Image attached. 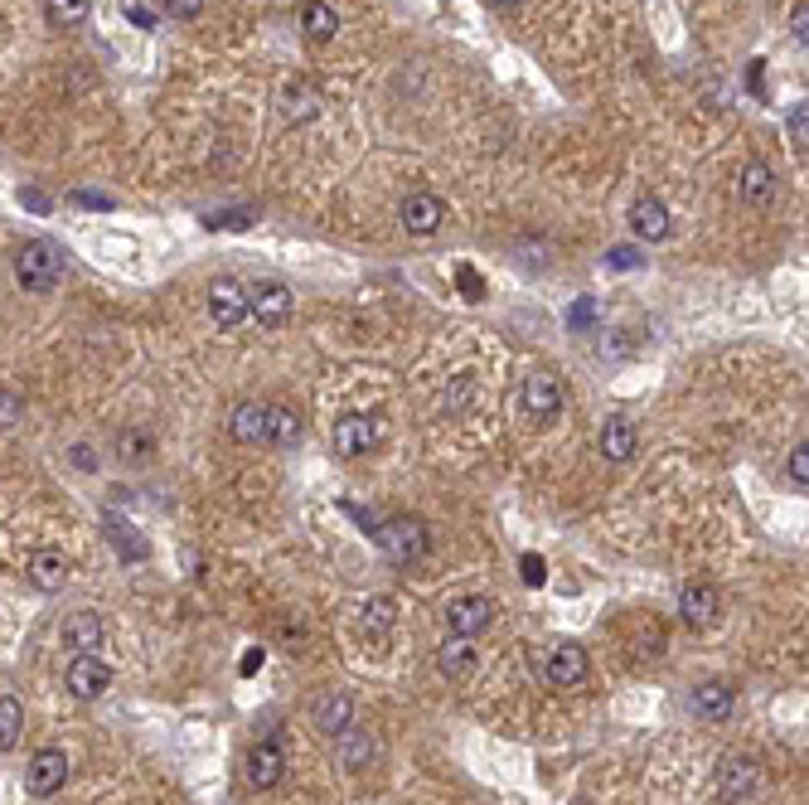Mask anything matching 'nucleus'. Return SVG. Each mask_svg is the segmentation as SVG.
<instances>
[{
  "mask_svg": "<svg viewBox=\"0 0 809 805\" xmlns=\"http://www.w3.org/2000/svg\"><path fill=\"white\" fill-rule=\"evenodd\" d=\"M15 282L30 291V297H48L58 282H64V253L44 238H30L15 248Z\"/></svg>",
  "mask_w": 809,
  "mask_h": 805,
  "instance_id": "f257e3e1",
  "label": "nucleus"
},
{
  "mask_svg": "<svg viewBox=\"0 0 809 805\" xmlns=\"http://www.w3.org/2000/svg\"><path fill=\"white\" fill-rule=\"evenodd\" d=\"M378 548H384V554L393 558L398 568H412L417 558L427 554V529H422V524H417V519L398 515V519L378 524Z\"/></svg>",
  "mask_w": 809,
  "mask_h": 805,
  "instance_id": "f03ea898",
  "label": "nucleus"
},
{
  "mask_svg": "<svg viewBox=\"0 0 809 805\" xmlns=\"http://www.w3.org/2000/svg\"><path fill=\"white\" fill-rule=\"evenodd\" d=\"M64 685H68L73 699L93 704V699H103V694L112 689V665H107L97 651H78L73 655V665H68V675H64Z\"/></svg>",
  "mask_w": 809,
  "mask_h": 805,
  "instance_id": "7ed1b4c3",
  "label": "nucleus"
},
{
  "mask_svg": "<svg viewBox=\"0 0 809 805\" xmlns=\"http://www.w3.org/2000/svg\"><path fill=\"white\" fill-rule=\"evenodd\" d=\"M68 782V752L64 748H40L24 762V791L30 796H54Z\"/></svg>",
  "mask_w": 809,
  "mask_h": 805,
  "instance_id": "20e7f679",
  "label": "nucleus"
},
{
  "mask_svg": "<svg viewBox=\"0 0 809 805\" xmlns=\"http://www.w3.org/2000/svg\"><path fill=\"white\" fill-rule=\"evenodd\" d=\"M562 379L558 374H548V369H533L529 379H524V394H519V408L529 412V418H538V422H553L558 412H562Z\"/></svg>",
  "mask_w": 809,
  "mask_h": 805,
  "instance_id": "39448f33",
  "label": "nucleus"
},
{
  "mask_svg": "<svg viewBox=\"0 0 809 805\" xmlns=\"http://www.w3.org/2000/svg\"><path fill=\"white\" fill-rule=\"evenodd\" d=\"M398 218H402V228H408L412 238H432L436 228L446 224V200H441V194H432V190H412L408 200H402Z\"/></svg>",
  "mask_w": 809,
  "mask_h": 805,
  "instance_id": "423d86ee",
  "label": "nucleus"
},
{
  "mask_svg": "<svg viewBox=\"0 0 809 805\" xmlns=\"http://www.w3.org/2000/svg\"><path fill=\"white\" fill-rule=\"evenodd\" d=\"M291 307H296V297H291L287 282H257V287H248V315H257V325H287Z\"/></svg>",
  "mask_w": 809,
  "mask_h": 805,
  "instance_id": "0eeeda50",
  "label": "nucleus"
},
{
  "mask_svg": "<svg viewBox=\"0 0 809 805\" xmlns=\"http://www.w3.org/2000/svg\"><path fill=\"white\" fill-rule=\"evenodd\" d=\"M384 442V422L369 418V412H349V418L335 422V451L339 457H364Z\"/></svg>",
  "mask_w": 809,
  "mask_h": 805,
  "instance_id": "6e6552de",
  "label": "nucleus"
},
{
  "mask_svg": "<svg viewBox=\"0 0 809 805\" xmlns=\"http://www.w3.org/2000/svg\"><path fill=\"white\" fill-rule=\"evenodd\" d=\"M208 315H214L224 331L248 321V287L238 282V277H218L214 287H208Z\"/></svg>",
  "mask_w": 809,
  "mask_h": 805,
  "instance_id": "1a4fd4ad",
  "label": "nucleus"
},
{
  "mask_svg": "<svg viewBox=\"0 0 809 805\" xmlns=\"http://www.w3.org/2000/svg\"><path fill=\"white\" fill-rule=\"evenodd\" d=\"M495 621V602L481 592H465V597H451L446 602V626L456 636H481V631Z\"/></svg>",
  "mask_w": 809,
  "mask_h": 805,
  "instance_id": "9d476101",
  "label": "nucleus"
},
{
  "mask_svg": "<svg viewBox=\"0 0 809 805\" xmlns=\"http://www.w3.org/2000/svg\"><path fill=\"white\" fill-rule=\"evenodd\" d=\"M679 616H683V626H693V631L718 626V616H722V597H718L713 582H689V588L679 592Z\"/></svg>",
  "mask_w": 809,
  "mask_h": 805,
  "instance_id": "9b49d317",
  "label": "nucleus"
},
{
  "mask_svg": "<svg viewBox=\"0 0 809 805\" xmlns=\"http://www.w3.org/2000/svg\"><path fill=\"white\" fill-rule=\"evenodd\" d=\"M586 669H592V661H586V651H582V645L562 641V645H553V651H548L543 675H548V685L572 689V685H582V679H586Z\"/></svg>",
  "mask_w": 809,
  "mask_h": 805,
  "instance_id": "f8f14e48",
  "label": "nucleus"
},
{
  "mask_svg": "<svg viewBox=\"0 0 809 805\" xmlns=\"http://www.w3.org/2000/svg\"><path fill=\"white\" fill-rule=\"evenodd\" d=\"M103 534L112 539V548L127 564H145V558H151V544L141 539V529L127 515H117V509H103Z\"/></svg>",
  "mask_w": 809,
  "mask_h": 805,
  "instance_id": "ddd939ff",
  "label": "nucleus"
},
{
  "mask_svg": "<svg viewBox=\"0 0 809 805\" xmlns=\"http://www.w3.org/2000/svg\"><path fill=\"white\" fill-rule=\"evenodd\" d=\"M732 709H737V694H732V685H722V679H703L693 689V713L703 723H727Z\"/></svg>",
  "mask_w": 809,
  "mask_h": 805,
  "instance_id": "4468645a",
  "label": "nucleus"
},
{
  "mask_svg": "<svg viewBox=\"0 0 809 805\" xmlns=\"http://www.w3.org/2000/svg\"><path fill=\"white\" fill-rule=\"evenodd\" d=\"M718 786H722V796H727V801H752L756 791H762V766H756L752 758H732V762H722Z\"/></svg>",
  "mask_w": 809,
  "mask_h": 805,
  "instance_id": "2eb2a0df",
  "label": "nucleus"
},
{
  "mask_svg": "<svg viewBox=\"0 0 809 805\" xmlns=\"http://www.w3.org/2000/svg\"><path fill=\"white\" fill-rule=\"evenodd\" d=\"M68 572H73V564L58 554V548H40V554L24 564V578H30L40 592H58L68 582Z\"/></svg>",
  "mask_w": 809,
  "mask_h": 805,
  "instance_id": "dca6fc26",
  "label": "nucleus"
},
{
  "mask_svg": "<svg viewBox=\"0 0 809 805\" xmlns=\"http://www.w3.org/2000/svg\"><path fill=\"white\" fill-rule=\"evenodd\" d=\"M635 451H640V432H635L630 418H606L602 422V457L625 466V461H635Z\"/></svg>",
  "mask_w": 809,
  "mask_h": 805,
  "instance_id": "f3484780",
  "label": "nucleus"
},
{
  "mask_svg": "<svg viewBox=\"0 0 809 805\" xmlns=\"http://www.w3.org/2000/svg\"><path fill=\"white\" fill-rule=\"evenodd\" d=\"M281 776H287V758H281L277 742H257V748L248 752V782L257 791H272Z\"/></svg>",
  "mask_w": 809,
  "mask_h": 805,
  "instance_id": "a211bd4d",
  "label": "nucleus"
},
{
  "mask_svg": "<svg viewBox=\"0 0 809 805\" xmlns=\"http://www.w3.org/2000/svg\"><path fill=\"white\" fill-rule=\"evenodd\" d=\"M630 228H635V238H645V243H665L669 238V210L655 200V194H645V200H635V210H630Z\"/></svg>",
  "mask_w": 809,
  "mask_h": 805,
  "instance_id": "6ab92c4d",
  "label": "nucleus"
},
{
  "mask_svg": "<svg viewBox=\"0 0 809 805\" xmlns=\"http://www.w3.org/2000/svg\"><path fill=\"white\" fill-rule=\"evenodd\" d=\"M58 636H64V645L78 655V651H97V645L107 641V631H103V616L97 612H73V616H64V631H58Z\"/></svg>",
  "mask_w": 809,
  "mask_h": 805,
  "instance_id": "aec40b11",
  "label": "nucleus"
},
{
  "mask_svg": "<svg viewBox=\"0 0 809 805\" xmlns=\"http://www.w3.org/2000/svg\"><path fill=\"white\" fill-rule=\"evenodd\" d=\"M776 200V170L766 161H746L742 165V204L746 210H766Z\"/></svg>",
  "mask_w": 809,
  "mask_h": 805,
  "instance_id": "412c9836",
  "label": "nucleus"
},
{
  "mask_svg": "<svg viewBox=\"0 0 809 805\" xmlns=\"http://www.w3.org/2000/svg\"><path fill=\"white\" fill-rule=\"evenodd\" d=\"M267 418H272V402H238V408H233V437H238L242 447L267 442Z\"/></svg>",
  "mask_w": 809,
  "mask_h": 805,
  "instance_id": "4be33fe9",
  "label": "nucleus"
},
{
  "mask_svg": "<svg viewBox=\"0 0 809 805\" xmlns=\"http://www.w3.org/2000/svg\"><path fill=\"white\" fill-rule=\"evenodd\" d=\"M301 30H305V40H315V44L335 40L339 34L335 6H330V0H301Z\"/></svg>",
  "mask_w": 809,
  "mask_h": 805,
  "instance_id": "5701e85b",
  "label": "nucleus"
},
{
  "mask_svg": "<svg viewBox=\"0 0 809 805\" xmlns=\"http://www.w3.org/2000/svg\"><path fill=\"white\" fill-rule=\"evenodd\" d=\"M311 718H315V728H321V733L335 738L339 728H349V723H354V704H349V694H321V699H315V709H311Z\"/></svg>",
  "mask_w": 809,
  "mask_h": 805,
  "instance_id": "b1692460",
  "label": "nucleus"
},
{
  "mask_svg": "<svg viewBox=\"0 0 809 805\" xmlns=\"http://www.w3.org/2000/svg\"><path fill=\"white\" fill-rule=\"evenodd\" d=\"M436 669L441 675H451V679H465L475 669V645H471V636H456L451 631V641L436 651Z\"/></svg>",
  "mask_w": 809,
  "mask_h": 805,
  "instance_id": "393cba45",
  "label": "nucleus"
},
{
  "mask_svg": "<svg viewBox=\"0 0 809 805\" xmlns=\"http://www.w3.org/2000/svg\"><path fill=\"white\" fill-rule=\"evenodd\" d=\"M335 752L345 758V766H354V772H359V766H369V762H374V752H378V748H374V738H364L359 728L349 723V728H339V733H335Z\"/></svg>",
  "mask_w": 809,
  "mask_h": 805,
  "instance_id": "a878e982",
  "label": "nucleus"
},
{
  "mask_svg": "<svg viewBox=\"0 0 809 805\" xmlns=\"http://www.w3.org/2000/svg\"><path fill=\"white\" fill-rule=\"evenodd\" d=\"M281 112L291 121H311L321 112V93L311 88V83H287V93H281Z\"/></svg>",
  "mask_w": 809,
  "mask_h": 805,
  "instance_id": "bb28decb",
  "label": "nucleus"
},
{
  "mask_svg": "<svg viewBox=\"0 0 809 805\" xmlns=\"http://www.w3.org/2000/svg\"><path fill=\"white\" fill-rule=\"evenodd\" d=\"M93 15V0H44V20L54 30H78Z\"/></svg>",
  "mask_w": 809,
  "mask_h": 805,
  "instance_id": "cd10ccee",
  "label": "nucleus"
},
{
  "mask_svg": "<svg viewBox=\"0 0 809 805\" xmlns=\"http://www.w3.org/2000/svg\"><path fill=\"white\" fill-rule=\"evenodd\" d=\"M267 442L272 447H296L301 442V418L291 408H272V418H267Z\"/></svg>",
  "mask_w": 809,
  "mask_h": 805,
  "instance_id": "c85d7f7f",
  "label": "nucleus"
},
{
  "mask_svg": "<svg viewBox=\"0 0 809 805\" xmlns=\"http://www.w3.org/2000/svg\"><path fill=\"white\" fill-rule=\"evenodd\" d=\"M20 733H24V704L10 699V694H0V752L15 748Z\"/></svg>",
  "mask_w": 809,
  "mask_h": 805,
  "instance_id": "c756f323",
  "label": "nucleus"
},
{
  "mask_svg": "<svg viewBox=\"0 0 809 805\" xmlns=\"http://www.w3.org/2000/svg\"><path fill=\"white\" fill-rule=\"evenodd\" d=\"M393 616H398V607L388 602V597H374V602H364L359 626L364 631H388V626H393Z\"/></svg>",
  "mask_w": 809,
  "mask_h": 805,
  "instance_id": "7c9ffc66",
  "label": "nucleus"
},
{
  "mask_svg": "<svg viewBox=\"0 0 809 805\" xmlns=\"http://www.w3.org/2000/svg\"><path fill=\"white\" fill-rule=\"evenodd\" d=\"M151 432H121L117 437V451H121V461H145L151 457Z\"/></svg>",
  "mask_w": 809,
  "mask_h": 805,
  "instance_id": "2f4dec72",
  "label": "nucleus"
},
{
  "mask_svg": "<svg viewBox=\"0 0 809 805\" xmlns=\"http://www.w3.org/2000/svg\"><path fill=\"white\" fill-rule=\"evenodd\" d=\"M786 471H790V481H795V485H800V491H809V447H805V442H800V447H795V451H790Z\"/></svg>",
  "mask_w": 809,
  "mask_h": 805,
  "instance_id": "473e14b6",
  "label": "nucleus"
},
{
  "mask_svg": "<svg viewBox=\"0 0 809 805\" xmlns=\"http://www.w3.org/2000/svg\"><path fill=\"white\" fill-rule=\"evenodd\" d=\"M519 572H524V582H529V588H543V582H548L543 554H524V558H519Z\"/></svg>",
  "mask_w": 809,
  "mask_h": 805,
  "instance_id": "72a5a7b5",
  "label": "nucleus"
},
{
  "mask_svg": "<svg viewBox=\"0 0 809 805\" xmlns=\"http://www.w3.org/2000/svg\"><path fill=\"white\" fill-rule=\"evenodd\" d=\"M606 262L616 267V272H630V267H640L645 258H640L635 248H625V243H621V248H611V253H606Z\"/></svg>",
  "mask_w": 809,
  "mask_h": 805,
  "instance_id": "f704fd0d",
  "label": "nucleus"
},
{
  "mask_svg": "<svg viewBox=\"0 0 809 805\" xmlns=\"http://www.w3.org/2000/svg\"><path fill=\"white\" fill-rule=\"evenodd\" d=\"M24 412V398L20 394H6V388H0V427H10Z\"/></svg>",
  "mask_w": 809,
  "mask_h": 805,
  "instance_id": "c9c22d12",
  "label": "nucleus"
},
{
  "mask_svg": "<svg viewBox=\"0 0 809 805\" xmlns=\"http://www.w3.org/2000/svg\"><path fill=\"white\" fill-rule=\"evenodd\" d=\"M165 10L175 20H199L204 15V0H165Z\"/></svg>",
  "mask_w": 809,
  "mask_h": 805,
  "instance_id": "e433bc0d",
  "label": "nucleus"
},
{
  "mask_svg": "<svg viewBox=\"0 0 809 805\" xmlns=\"http://www.w3.org/2000/svg\"><path fill=\"white\" fill-rule=\"evenodd\" d=\"M73 200H78V204H88V210H117V200H112V194H97V190H78V194H73Z\"/></svg>",
  "mask_w": 809,
  "mask_h": 805,
  "instance_id": "4c0bfd02",
  "label": "nucleus"
},
{
  "mask_svg": "<svg viewBox=\"0 0 809 805\" xmlns=\"http://www.w3.org/2000/svg\"><path fill=\"white\" fill-rule=\"evenodd\" d=\"M805 24H809V10H805V0H800V6H795V15H790V34H795V40H800V44L809 40V30H805Z\"/></svg>",
  "mask_w": 809,
  "mask_h": 805,
  "instance_id": "58836bf2",
  "label": "nucleus"
},
{
  "mask_svg": "<svg viewBox=\"0 0 809 805\" xmlns=\"http://www.w3.org/2000/svg\"><path fill=\"white\" fill-rule=\"evenodd\" d=\"M456 277H461V287H465V297H471V301H481V297H485V291H481V277H475L471 267H461Z\"/></svg>",
  "mask_w": 809,
  "mask_h": 805,
  "instance_id": "ea45409f",
  "label": "nucleus"
},
{
  "mask_svg": "<svg viewBox=\"0 0 809 805\" xmlns=\"http://www.w3.org/2000/svg\"><path fill=\"white\" fill-rule=\"evenodd\" d=\"M127 20L137 24V30H155V15H151L145 6H131V10H127Z\"/></svg>",
  "mask_w": 809,
  "mask_h": 805,
  "instance_id": "a19ab883",
  "label": "nucleus"
},
{
  "mask_svg": "<svg viewBox=\"0 0 809 805\" xmlns=\"http://www.w3.org/2000/svg\"><path fill=\"white\" fill-rule=\"evenodd\" d=\"M592 315H596V301H592V297H582L578 307H572V325H586Z\"/></svg>",
  "mask_w": 809,
  "mask_h": 805,
  "instance_id": "79ce46f5",
  "label": "nucleus"
},
{
  "mask_svg": "<svg viewBox=\"0 0 809 805\" xmlns=\"http://www.w3.org/2000/svg\"><path fill=\"white\" fill-rule=\"evenodd\" d=\"M73 466H83V471H93V466H97V457H93V447H73Z\"/></svg>",
  "mask_w": 809,
  "mask_h": 805,
  "instance_id": "37998d69",
  "label": "nucleus"
},
{
  "mask_svg": "<svg viewBox=\"0 0 809 805\" xmlns=\"http://www.w3.org/2000/svg\"><path fill=\"white\" fill-rule=\"evenodd\" d=\"M20 200H24V204H30V210H40V214L48 210V200H44V194H40V190H24V194H20Z\"/></svg>",
  "mask_w": 809,
  "mask_h": 805,
  "instance_id": "c03bdc74",
  "label": "nucleus"
},
{
  "mask_svg": "<svg viewBox=\"0 0 809 805\" xmlns=\"http://www.w3.org/2000/svg\"><path fill=\"white\" fill-rule=\"evenodd\" d=\"M790 131H795V137L805 141V103H800V107H795V112H790Z\"/></svg>",
  "mask_w": 809,
  "mask_h": 805,
  "instance_id": "a18cd8bd",
  "label": "nucleus"
},
{
  "mask_svg": "<svg viewBox=\"0 0 809 805\" xmlns=\"http://www.w3.org/2000/svg\"><path fill=\"white\" fill-rule=\"evenodd\" d=\"M489 6H495V10H519L524 0H489Z\"/></svg>",
  "mask_w": 809,
  "mask_h": 805,
  "instance_id": "49530a36",
  "label": "nucleus"
}]
</instances>
